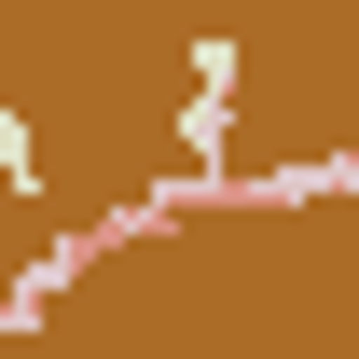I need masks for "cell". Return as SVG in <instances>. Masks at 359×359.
Segmentation results:
<instances>
[{
	"label": "cell",
	"mask_w": 359,
	"mask_h": 359,
	"mask_svg": "<svg viewBox=\"0 0 359 359\" xmlns=\"http://www.w3.org/2000/svg\"><path fill=\"white\" fill-rule=\"evenodd\" d=\"M235 83H249V42H235V28H208V42H194V69H180V152H194V166L235 138Z\"/></svg>",
	"instance_id": "obj_1"
},
{
	"label": "cell",
	"mask_w": 359,
	"mask_h": 359,
	"mask_svg": "<svg viewBox=\"0 0 359 359\" xmlns=\"http://www.w3.org/2000/svg\"><path fill=\"white\" fill-rule=\"evenodd\" d=\"M0 194H42V152H28V111L0 97Z\"/></svg>",
	"instance_id": "obj_2"
}]
</instances>
